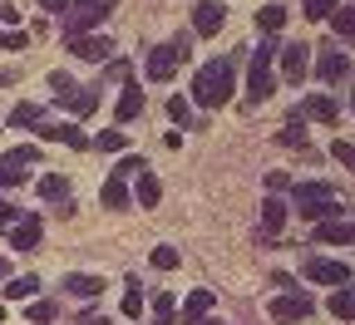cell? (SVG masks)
<instances>
[{
    "label": "cell",
    "mask_w": 355,
    "mask_h": 325,
    "mask_svg": "<svg viewBox=\"0 0 355 325\" xmlns=\"http://www.w3.org/2000/svg\"><path fill=\"white\" fill-rule=\"evenodd\" d=\"M193 99L202 109H222L232 99V60H212L193 74Z\"/></svg>",
    "instance_id": "1"
},
{
    "label": "cell",
    "mask_w": 355,
    "mask_h": 325,
    "mask_svg": "<svg viewBox=\"0 0 355 325\" xmlns=\"http://www.w3.org/2000/svg\"><path fill=\"white\" fill-rule=\"evenodd\" d=\"M291 207H296V217H306V222H331V217L340 212V197H336L331 182H296Z\"/></svg>",
    "instance_id": "2"
},
{
    "label": "cell",
    "mask_w": 355,
    "mask_h": 325,
    "mask_svg": "<svg viewBox=\"0 0 355 325\" xmlns=\"http://www.w3.org/2000/svg\"><path fill=\"white\" fill-rule=\"evenodd\" d=\"M282 55V44L266 35L261 44H257V55H252V79H247V94H252V104H261V99H272V89H277V79H272V60Z\"/></svg>",
    "instance_id": "3"
},
{
    "label": "cell",
    "mask_w": 355,
    "mask_h": 325,
    "mask_svg": "<svg viewBox=\"0 0 355 325\" xmlns=\"http://www.w3.org/2000/svg\"><path fill=\"white\" fill-rule=\"evenodd\" d=\"M183 60H188V35H178V39L158 44V50H148V64H144V69H148V79L163 84V79L178 74V64H183Z\"/></svg>",
    "instance_id": "4"
},
{
    "label": "cell",
    "mask_w": 355,
    "mask_h": 325,
    "mask_svg": "<svg viewBox=\"0 0 355 325\" xmlns=\"http://www.w3.org/2000/svg\"><path fill=\"white\" fill-rule=\"evenodd\" d=\"M306 281H316V286H345V281H350V271H345V261L311 256V261H306Z\"/></svg>",
    "instance_id": "5"
},
{
    "label": "cell",
    "mask_w": 355,
    "mask_h": 325,
    "mask_svg": "<svg viewBox=\"0 0 355 325\" xmlns=\"http://www.w3.org/2000/svg\"><path fill=\"white\" fill-rule=\"evenodd\" d=\"M104 10H109V6H104V0H99V6H74V10H69V15L60 20V30H64L69 39H79L84 30H94V25L104 20Z\"/></svg>",
    "instance_id": "6"
},
{
    "label": "cell",
    "mask_w": 355,
    "mask_h": 325,
    "mask_svg": "<svg viewBox=\"0 0 355 325\" xmlns=\"http://www.w3.org/2000/svg\"><path fill=\"white\" fill-rule=\"evenodd\" d=\"M40 231H44L40 212H20V222L10 227V247H15V252H35V247H40Z\"/></svg>",
    "instance_id": "7"
},
{
    "label": "cell",
    "mask_w": 355,
    "mask_h": 325,
    "mask_svg": "<svg viewBox=\"0 0 355 325\" xmlns=\"http://www.w3.org/2000/svg\"><path fill=\"white\" fill-rule=\"evenodd\" d=\"M40 158V148H15L6 163H0V188H20V182L30 177V173H20V168H30Z\"/></svg>",
    "instance_id": "8"
},
{
    "label": "cell",
    "mask_w": 355,
    "mask_h": 325,
    "mask_svg": "<svg viewBox=\"0 0 355 325\" xmlns=\"http://www.w3.org/2000/svg\"><path fill=\"white\" fill-rule=\"evenodd\" d=\"M222 25H227V6H222V0H198L193 30H198V35H217Z\"/></svg>",
    "instance_id": "9"
},
{
    "label": "cell",
    "mask_w": 355,
    "mask_h": 325,
    "mask_svg": "<svg viewBox=\"0 0 355 325\" xmlns=\"http://www.w3.org/2000/svg\"><path fill=\"white\" fill-rule=\"evenodd\" d=\"M306 315H311V296H301V291L272 301V320H277V325H296V320H306Z\"/></svg>",
    "instance_id": "10"
},
{
    "label": "cell",
    "mask_w": 355,
    "mask_h": 325,
    "mask_svg": "<svg viewBox=\"0 0 355 325\" xmlns=\"http://www.w3.org/2000/svg\"><path fill=\"white\" fill-rule=\"evenodd\" d=\"M69 55H79V60H89V64H104V60L114 55V44H109L104 35H79V39H69Z\"/></svg>",
    "instance_id": "11"
},
{
    "label": "cell",
    "mask_w": 355,
    "mask_h": 325,
    "mask_svg": "<svg viewBox=\"0 0 355 325\" xmlns=\"http://www.w3.org/2000/svg\"><path fill=\"white\" fill-rule=\"evenodd\" d=\"M277 60H282V74H286L291 84H301V79H306V69H311V50H306V44H286Z\"/></svg>",
    "instance_id": "12"
},
{
    "label": "cell",
    "mask_w": 355,
    "mask_h": 325,
    "mask_svg": "<svg viewBox=\"0 0 355 325\" xmlns=\"http://www.w3.org/2000/svg\"><path fill=\"white\" fill-rule=\"evenodd\" d=\"M60 286H64L69 296H79V301H94V296L104 291V276H89V271H69Z\"/></svg>",
    "instance_id": "13"
},
{
    "label": "cell",
    "mask_w": 355,
    "mask_h": 325,
    "mask_svg": "<svg viewBox=\"0 0 355 325\" xmlns=\"http://www.w3.org/2000/svg\"><path fill=\"white\" fill-rule=\"evenodd\" d=\"M40 138H50V143H69V148H89V138L79 133V123H40Z\"/></svg>",
    "instance_id": "14"
},
{
    "label": "cell",
    "mask_w": 355,
    "mask_h": 325,
    "mask_svg": "<svg viewBox=\"0 0 355 325\" xmlns=\"http://www.w3.org/2000/svg\"><path fill=\"white\" fill-rule=\"evenodd\" d=\"M316 74H321L326 84H340V79L350 74V60H345V55L336 50V44H326V55L316 60Z\"/></svg>",
    "instance_id": "15"
},
{
    "label": "cell",
    "mask_w": 355,
    "mask_h": 325,
    "mask_svg": "<svg viewBox=\"0 0 355 325\" xmlns=\"http://www.w3.org/2000/svg\"><path fill=\"white\" fill-rule=\"evenodd\" d=\"M286 202L282 197H272V193H266V202H261V237H277V231L286 227Z\"/></svg>",
    "instance_id": "16"
},
{
    "label": "cell",
    "mask_w": 355,
    "mask_h": 325,
    "mask_svg": "<svg viewBox=\"0 0 355 325\" xmlns=\"http://www.w3.org/2000/svg\"><path fill=\"white\" fill-rule=\"evenodd\" d=\"M301 118H316V123H336V118H340V104H336L331 94H311V99L301 104Z\"/></svg>",
    "instance_id": "17"
},
{
    "label": "cell",
    "mask_w": 355,
    "mask_h": 325,
    "mask_svg": "<svg viewBox=\"0 0 355 325\" xmlns=\"http://www.w3.org/2000/svg\"><path fill=\"white\" fill-rule=\"evenodd\" d=\"M316 242H326V247L355 242V222H340V217H331V222H316Z\"/></svg>",
    "instance_id": "18"
},
{
    "label": "cell",
    "mask_w": 355,
    "mask_h": 325,
    "mask_svg": "<svg viewBox=\"0 0 355 325\" xmlns=\"http://www.w3.org/2000/svg\"><path fill=\"white\" fill-rule=\"evenodd\" d=\"M217 306V291H193L188 301H183V325H198V320H207V310Z\"/></svg>",
    "instance_id": "19"
},
{
    "label": "cell",
    "mask_w": 355,
    "mask_h": 325,
    "mask_svg": "<svg viewBox=\"0 0 355 325\" xmlns=\"http://www.w3.org/2000/svg\"><path fill=\"white\" fill-rule=\"evenodd\" d=\"M114 114H119V123H128V118H139V114H144V94H139V84H123V94H119Z\"/></svg>",
    "instance_id": "20"
},
{
    "label": "cell",
    "mask_w": 355,
    "mask_h": 325,
    "mask_svg": "<svg viewBox=\"0 0 355 325\" xmlns=\"http://www.w3.org/2000/svg\"><path fill=\"white\" fill-rule=\"evenodd\" d=\"M163 202V182H158V173H139V207H158Z\"/></svg>",
    "instance_id": "21"
},
{
    "label": "cell",
    "mask_w": 355,
    "mask_h": 325,
    "mask_svg": "<svg viewBox=\"0 0 355 325\" xmlns=\"http://www.w3.org/2000/svg\"><path fill=\"white\" fill-rule=\"evenodd\" d=\"M99 202H104V207H114V212H123V207H128V188H123V177H119V173L99 188Z\"/></svg>",
    "instance_id": "22"
},
{
    "label": "cell",
    "mask_w": 355,
    "mask_h": 325,
    "mask_svg": "<svg viewBox=\"0 0 355 325\" xmlns=\"http://www.w3.org/2000/svg\"><path fill=\"white\" fill-rule=\"evenodd\" d=\"M331 315H340V320H355V286H340V291H331Z\"/></svg>",
    "instance_id": "23"
},
{
    "label": "cell",
    "mask_w": 355,
    "mask_h": 325,
    "mask_svg": "<svg viewBox=\"0 0 355 325\" xmlns=\"http://www.w3.org/2000/svg\"><path fill=\"white\" fill-rule=\"evenodd\" d=\"M40 291V276H10V281H6V296L10 301H30Z\"/></svg>",
    "instance_id": "24"
},
{
    "label": "cell",
    "mask_w": 355,
    "mask_h": 325,
    "mask_svg": "<svg viewBox=\"0 0 355 325\" xmlns=\"http://www.w3.org/2000/svg\"><path fill=\"white\" fill-rule=\"evenodd\" d=\"M64 104H69V109L84 118V114H94V109H99V89H74V94H69Z\"/></svg>",
    "instance_id": "25"
},
{
    "label": "cell",
    "mask_w": 355,
    "mask_h": 325,
    "mask_svg": "<svg viewBox=\"0 0 355 325\" xmlns=\"http://www.w3.org/2000/svg\"><path fill=\"white\" fill-rule=\"evenodd\" d=\"M257 25H261L266 35H277V30L286 25V10H282V6H261V10H257Z\"/></svg>",
    "instance_id": "26"
},
{
    "label": "cell",
    "mask_w": 355,
    "mask_h": 325,
    "mask_svg": "<svg viewBox=\"0 0 355 325\" xmlns=\"http://www.w3.org/2000/svg\"><path fill=\"white\" fill-rule=\"evenodd\" d=\"M282 143H286V148H301V143H306V118H301V114H291V118H286Z\"/></svg>",
    "instance_id": "27"
},
{
    "label": "cell",
    "mask_w": 355,
    "mask_h": 325,
    "mask_svg": "<svg viewBox=\"0 0 355 325\" xmlns=\"http://www.w3.org/2000/svg\"><path fill=\"white\" fill-rule=\"evenodd\" d=\"M40 197H50V202L60 197V202H69V182L55 177V173H50V177H40Z\"/></svg>",
    "instance_id": "28"
},
{
    "label": "cell",
    "mask_w": 355,
    "mask_h": 325,
    "mask_svg": "<svg viewBox=\"0 0 355 325\" xmlns=\"http://www.w3.org/2000/svg\"><path fill=\"white\" fill-rule=\"evenodd\" d=\"M123 315H128V320H139V315H144V286H139V276L128 281V296H123Z\"/></svg>",
    "instance_id": "29"
},
{
    "label": "cell",
    "mask_w": 355,
    "mask_h": 325,
    "mask_svg": "<svg viewBox=\"0 0 355 325\" xmlns=\"http://www.w3.org/2000/svg\"><path fill=\"white\" fill-rule=\"evenodd\" d=\"M173 315H178V301L163 291V296H153V325H173Z\"/></svg>",
    "instance_id": "30"
},
{
    "label": "cell",
    "mask_w": 355,
    "mask_h": 325,
    "mask_svg": "<svg viewBox=\"0 0 355 325\" xmlns=\"http://www.w3.org/2000/svg\"><path fill=\"white\" fill-rule=\"evenodd\" d=\"M10 123H15V128H40V104H15Z\"/></svg>",
    "instance_id": "31"
},
{
    "label": "cell",
    "mask_w": 355,
    "mask_h": 325,
    "mask_svg": "<svg viewBox=\"0 0 355 325\" xmlns=\"http://www.w3.org/2000/svg\"><path fill=\"white\" fill-rule=\"evenodd\" d=\"M99 148H104V153H123V148H128V133L104 128V133H99Z\"/></svg>",
    "instance_id": "32"
},
{
    "label": "cell",
    "mask_w": 355,
    "mask_h": 325,
    "mask_svg": "<svg viewBox=\"0 0 355 325\" xmlns=\"http://www.w3.org/2000/svg\"><path fill=\"white\" fill-rule=\"evenodd\" d=\"M55 315H60V306H55V301H35V306H30V320H35V325H50Z\"/></svg>",
    "instance_id": "33"
},
{
    "label": "cell",
    "mask_w": 355,
    "mask_h": 325,
    "mask_svg": "<svg viewBox=\"0 0 355 325\" xmlns=\"http://www.w3.org/2000/svg\"><path fill=\"white\" fill-rule=\"evenodd\" d=\"M50 89H55V99H60V104H64V99H69V94H74V79H69V74H64V69H55V74H50Z\"/></svg>",
    "instance_id": "34"
},
{
    "label": "cell",
    "mask_w": 355,
    "mask_h": 325,
    "mask_svg": "<svg viewBox=\"0 0 355 325\" xmlns=\"http://www.w3.org/2000/svg\"><path fill=\"white\" fill-rule=\"evenodd\" d=\"M336 15V0H306V20H331Z\"/></svg>",
    "instance_id": "35"
},
{
    "label": "cell",
    "mask_w": 355,
    "mask_h": 325,
    "mask_svg": "<svg viewBox=\"0 0 355 325\" xmlns=\"http://www.w3.org/2000/svg\"><path fill=\"white\" fill-rule=\"evenodd\" d=\"M148 261H153L158 271H173V266H178V252H173V247H153V252H148Z\"/></svg>",
    "instance_id": "36"
},
{
    "label": "cell",
    "mask_w": 355,
    "mask_h": 325,
    "mask_svg": "<svg viewBox=\"0 0 355 325\" xmlns=\"http://www.w3.org/2000/svg\"><path fill=\"white\" fill-rule=\"evenodd\" d=\"M331 20H336V35H355V6H345V10H336Z\"/></svg>",
    "instance_id": "37"
},
{
    "label": "cell",
    "mask_w": 355,
    "mask_h": 325,
    "mask_svg": "<svg viewBox=\"0 0 355 325\" xmlns=\"http://www.w3.org/2000/svg\"><path fill=\"white\" fill-rule=\"evenodd\" d=\"M168 114H173L178 128H183V123H188V99H183V94H173V99H168Z\"/></svg>",
    "instance_id": "38"
},
{
    "label": "cell",
    "mask_w": 355,
    "mask_h": 325,
    "mask_svg": "<svg viewBox=\"0 0 355 325\" xmlns=\"http://www.w3.org/2000/svg\"><path fill=\"white\" fill-rule=\"evenodd\" d=\"M286 188H291V177H286V173H266V193H272V197H282Z\"/></svg>",
    "instance_id": "39"
},
{
    "label": "cell",
    "mask_w": 355,
    "mask_h": 325,
    "mask_svg": "<svg viewBox=\"0 0 355 325\" xmlns=\"http://www.w3.org/2000/svg\"><path fill=\"white\" fill-rule=\"evenodd\" d=\"M331 153H336V158H340V163L355 173V148H350V143H331Z\"/></svg>",
    "instance_id": "40"
},
{
    "label": "cell",
    "mask_w": 355,
    "mask_h": 325,
    "mask_svg": "<svg viewBox=\"0 0 355 325\" xmlns=\"http://www.w3.org/2000/svg\"><path fill=\"white\" fill-rule=\"evenodd\" d=\"M40 6H44V10H50V15H60V20L69 15V0H40Z\"/></svg>",
    "instance_id": "41"
},
{
    "label": "cell",
    "mask_w": 355,
    "mask_h": 325,
    "mask_svg": "<svg viewBox=\"0 0 355 325\" xmlns=\"http://www.w3.org/2000/svg\"><path fill=\"white\" fill-rule=\"evenodd\" d=\"M79 325H109V315H104V310H99V315H84Z\"/></svg>",
    "instance_id": "42"
},
{
    "label": "cell",
    "mask_w": 355,
    "mask_h": 325,
    "mask_svg": "<svg viewBox=\"0 0 355 325\" xmlns=\"http://www.w3.org/2000/svg\"><path fill=\"white\" fill-rule=\"evenodd\" d=\"M6 276H10V266H6V256H0V281H6Z\"/></svg>",
    "instance_id": "43"
},
{
    "label": "cell",
    "mask_w": 355,
    "mask_h": 325,
    "mask_svg": "<svg viewBox=\"0 0 355 325\" xmlns=\"http://www.w3.org/2000/svg\"><path fill=\"white\" fill-rule=\"evenodd\" d=\"M69 6H99V0H69Z\"/></svg>",
    "instance_id": "44"
},
{
    "label": "cell",
    "mask_w": 355,
    "mask_h": 325,
    "mask_svg": "<svg viewBox=\"0 0 355 325\" xmlns=\"http://www.w3.org/2000/svg\"><path fill=\"white\" fill-rule=\"evenodd\" d=\"M198 325H222V320H212V315H207V320H198Z\"/></svg>",
    "instance_id": "45"
},
{
    "label": "cell",
    "mask_w": 355,
    "mask_h": 325,
    "mask_svg": "<svg viewBox=\"0 0 355 325\" xmlns=\"http://www.w3.org/2000/svg\"><path fill=\"white\" fill-rule=\"evenodd\" d=\"M350 109H355V89H350Z\"/></svg>",
    "instance_id": "46"
},
{
    "label": "cell",
    "mask_w": 355,
    "mask_h": 325,
    "mask_svg": "<svg viewBox=\"0 0 355 325\" xmlns=\"http://www.w3.org/2000/svg\"><path fill=\"white\" fill-rule=\"evenodd\" d=\"M0 320H6V310H0Z\"/></svg>",
    "instance_id": "47"
}]
</instances>
